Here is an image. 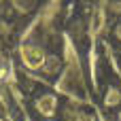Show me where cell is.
<instances>
[{"label": "cell", "mask_w": 121, "mask_h": 121, "mask_svg": "<svg viewBox=\"0 0 121 121\" xmlns=\"http://www.w3.org/2000/svg\"><path fill=\"white\" fill-rule=\"evenodd\" d=\"M11 113H13V119H15V121H23V115H21V111H19L15 104H11Z\"/></svg>", "instance_id": "6da1fadb"}]
</instances>
